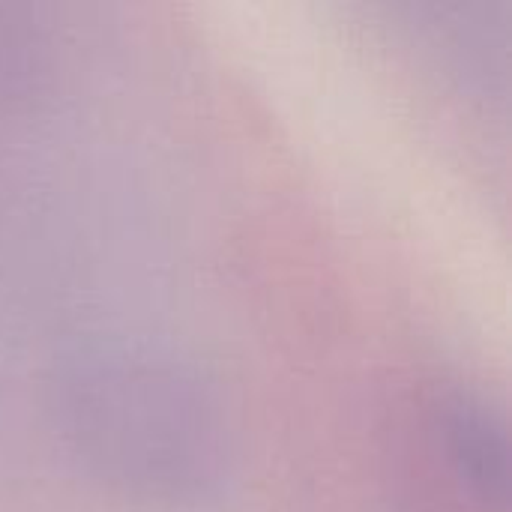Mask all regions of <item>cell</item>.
Listing matches in <instances>:
<instances>
[{
	"mask_svg": "<svg viewBox=\"0 0 512 512\" xmlns=\"http://www.w3.org/2000/svg\"><path fill=\"white\" fill-rule=\"evenodd\" d=\"M450 459L459 477L477 492L480 501H495L507 486V444L504 432L483 405L456 402L447 414Z\"/></svg>",
	"mask_w": 512,
	"mask_h": 512,
	"instance_id": "1",
	"label": "cell"
}]
</instances>
